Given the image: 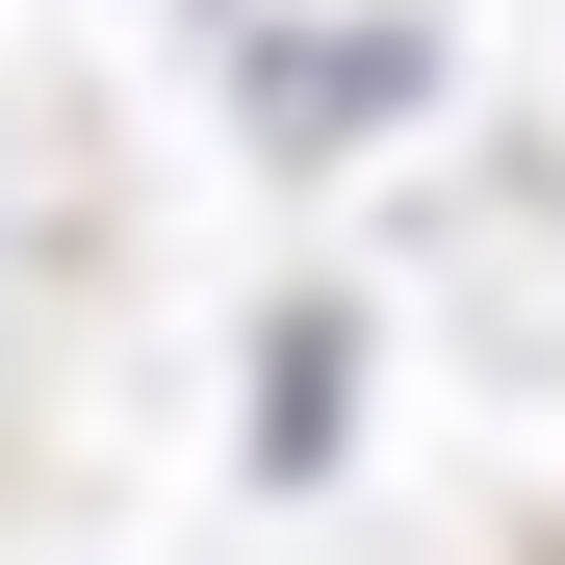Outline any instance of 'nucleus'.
Here are the masks:
<instances>
[{"mask_svg":"<svg viewBox=\"0 0 565 565\" xmlns=\"http://www.w3.org/2000/svg\"><path fill=\"white\" fill-rule=\"evenodd\" d=\"M334 386H360V334H334V309H282V386H257V462H282V489L334 462Z\"/></svg>","mask_w":565,"mask_h":565,"instance_id":"obj_2","label":"nucleus"},{"mask_svg":"<svg viewBox=\"0 0 565 565\" xmlns=\"http://www.w3.org/2000/svg\"><path fill=\"white\" fill-rule=\"evenodd\" d=\"M412 77H437L412 26H309V52H257V129H282V154H360V129L412 104Z\"/></svg>","mask_w":565,"mask_h":565,"instance_id":"obj_1","label":"nucleus"}]
</instances>
